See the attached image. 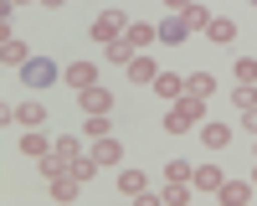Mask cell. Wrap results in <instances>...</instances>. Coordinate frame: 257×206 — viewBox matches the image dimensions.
Returning a JSON list of instances; mask_svg holds the SVG:
<instances>
[{
    "instance_id": "7a4b0ae2",
    "label": "cell",
    "mask_w": 257,
    "mask_h": 206,
    "mask_svg": "<svg viewBox=\"0 0 257 206\" xmlns=\"http://www.w3.org/2000/svg\"><path fill=\"white\" fill-rule=\"evenodd\" d=\"M123 31H128V16H123V11H103L93 26H88V36H93V41H103V47H108V41H118Z\"/></svg>"
},
{
    "instance_id": "30bf717a",
    "label": "cell",
    "mask_w": 257,
    "mask_h": 206,
    "mask_svg": "<svg viewBox=\"0 0 257 206\" xmlns=\"http://www.w3.org/2000/svg\"><path fill=\"white\" fill-rule=\"evenodd\" d=\"M160 77V67H155V62H149L144 52H134V57H128V82H155Z\"/></svg>"
},
{
    "instance_id": "603a6c76",
    "label": "cell",
    "mask_w": 257,
    "mask_h": 206,
    "mask_svg": "<svg viewBox=\"0 0 257 206\" xmlns=\"http://www.w3.org/2000/svg\"><path fill=\"white\" fill-rule=\"evenodd\" d=\"M52 155H57V160H67V165H72V160H82V144H77L72 134H67V139H52Z\"/></svg>"
},
{
    "instance_id": "f1b7e54d",
    "label": "cell",
    "mask_w": 257,
    "mask_h": 206,
    "mask_svg": "<svg viewBox=\"0 0 257 206\" xmlns=\"http://www.w3.org/2000/svg\"><path fill=\"white\" fill-rule=\"evenodd\" d=\"M242 124H247V134L257 139V109H247V114H242Z\"/></svg>"
},
{
    "instance_id": "9c48e42d",
    "label": "cell",
    "mask_w": 257,
    "mask_h": 206,
    "mask_svg": "<svg viewBox=\"0 0 257 206\" xmlns=\"http://www.w3.org/2000/svg\"><path fill=\"white\" fill-rule=\"evenodd\" d=\"M155 31H160V41H165V47H180V41L190 36V26H185V21H180V16H170V21H160V26H155Z\"/></svg>"
},
{
    "instance_id": "d6a6232c",
    "label": "cell",
    "mask_w": 257,
    "mask_h": 206,
    "mask_svg": "<svg viewBox=\"0 0 257 206\" xmlns=\"http://www.w3.org/2000/svg\"><path fill=\"white\" fill-rule=\"evenodd\" d=\"M11 6H21V0H11Z\"/></svg>"
},
{
    "instance_id": "cb8c5ba5",
    "label": "cell",
    "mask_w": 257,
    "mask_h": 206,
    "mask_svg": "<svg viewBox=\"0 0 257 206\" xmlns=\"http://www.w3.org/2000/svg\"><path fill=\"white\" fill-rule=\"evenodd\" d=\"M128 57H134V41H128V36L108 41V62H118V67H128Z\"/></svg>"
},
{
    "instance_id": "f546056e",
    "label": "cell",
    "mask_w": 257,
    "mask_h": 206,
    "mask_svg": "<svg viewBox=\"0 0 257 206\" xmlns=\"http://www.w3.org/2000/svg\"><path fill=\"white\" fill-rule=\"evenodd\" d=\"M185 6H196V0H165V11H170V16H180Z\"/></svg>"
},
{
    "instance_id": "5bb4252c",
    "label": "cell",
    "mask_w": 257,
    "mask_h": 206,
    "mask_svg": "<svg viewBox=\"0 0 257 206\" xmlns=\"http://www.w3.org/2000/svg\"><path fill=\"white\" fill-rule=\"evenodd\" d=\"M93 160L98 165H118L123 160V144L118 139H93Z\"/></svg>"
},
{
    "instance_id": "ac0fdd59",
    "label": "cell",
    "mask_w": 257,
    "mask_h": 206,
    "mask_svg": "<svg viewBox=\"0 0 257 206\" xmlns=\"http://www.w3.org/2000/svg\"><path fill=\"white\" fill-rule=\"evenodd\" d=\"M185 93L211 98V93H216V77H211V72H190V77H185Z\"/></svg>"
},
{
    "instance_id": "ba28073f",
    "label": "cell",
    "mask_w": 257,
    "mask_h": 206,
    "mask_svg": "<svg viewBox=\"0 0 257 206\" xmlns=\"http://www.w3.org/2000/svg\"><path fill=\"white\" fill-rule=\"evenodd\" d=\"M123 36L134 41V52H144V47H155V41H160V31L149 26V21H128V31H123Z\"/></svg>"
},
{
    "instance_id": "d6986e66",
    "label": "cell",
    "mask_w": 257,
    "mask_h": 206,
    "mask_svg": "<svg viewBox=\"0 0 257 206\" xmlns=\"http://www.w3.org/2000/svg\"><path fill=\"white\" fill-rule=\"evenodd\" d=\"M180 21H185L190 31H206V26H211V11H206L201 0H196V6H185V11H180Z\"/></svg>"
},
{
    "instance_id": "4316f807",
    "label": "cell",
    "mask_w": 257,
    "mask_h": 206,
    "mask_svg": "<svg viewBox=\"0 0 257 206\" xmlns=\"http://www.w3.org/2000/svg\"><path fill=\"white\" fill-rule=\"evenodd\" d=\"M72 175H77L82 185H88V180L98 175V160H93V155H82V160H72Z\"/></svg>"
},
{
    "instance_id": "5b68a950",
    "label": "cell",
    "mask_w": 257,
    "mask_h": 206,
    "mask_svg": "<svg viewBox=\"0 0 257 206\" xmlns=\"http://www.w3.org/2000/svg\"><path fill=\"white\" fill-rule=\"evenodd\" d=\"M77 109H82V114H108L113 98H108V88H82V93H77Z\"/></svg>"
},
{
    "instance_id": "e0dca14e",
    "label": "cell",
    "mask_w": 257,
    "mask_h": 206,
    "mask_svg": "<svg viewBox=\"0 0 257 206\" xmlns=\"http://www.w3.org/2000/svg\"><path fill=\"white\" fill-rule=\"evenodd\" d=\"M118 191H123V196H144V191H149V180H144V170H139V165L118 175Z\"/></svg>"
},
{
    "instance_id": "8992f818",
    "label": "cell",
    "mask_w": 257,
    "mask_h": 206,
    "mask_svg": "<svg viewBox=\"0 0 257 206\" xmlns=\"http://www.w3.org/2000/svg\"><path fill=\"white\" fill-rule=\"evenodd\" d=\"M47 185H52V196H57V201H77V196H82V180H77L72 170H62V175H52Z\"/></svg>"
},
{
    "instance_id": "7402d4cb",
    "label": "cell",
    "mask_w": 257,
    "mask_h": 206,
    "mask_svg": "<svg viewBox=\"0 0 257 206\" xmlns=\"http://www.w3.org/2000/svg\"><path fill=\"white\" fill-rule=\"evenodd\" d=\"M82 129H88V139H108V134H113V119H108V114H88Z\"/></svg>"
},
{
    "instance_id": "277c9868",
    "label": "cell",
    "mask_w": 257,
    "mask_h": 206,
    "mask_svg": "<svg viewBox=\"0 0 257 206\" xmlns=\"http://www.w3.org/2000/svg\"><path fill=\"white\" fill-rule=\"evenodd\" d=\"M0 62H6V67H26V62H31V47H26L21 36L0 31Z\"/></svg>"
},
{
    "instance_id": "ffe728a7",
    "label": "cell",
    "mask_w": 257,
    "mask_h": 206,
    "mask_svg": "<svg viewBox=\"0 0 257 206\" xmlns=\"http://www.w3.org/2000/svg\"><path fill=\"white\" fill-rule=\"evenodd\" d=\"M185 201H190V180H170L160 196V206H185Z\"/></svg>"
},
{
    "instance_id": "2e32d148",
    "label": "cell",
    "mask_w": 257,
    "mask_h": 206,
    "mask_svg": "<svg viewBox=\"0 0 257 206\" xmlns=\"http://www.w3.org/2000/svg\"><path fill=\"white\" fill-rule=\"evenodd\" d=\"M21 155H31V160H41V155H52V144H47V134H41V129H26V139H21Z\"/></svg>"
},
{
    "instance_id": "7c38bea8",
    "label": "cell",
    "mask_w": 257,
    "mask_h": 206,
    "mask_svg": "<svg viewBox=\"0 0 257 206\" xmlns=\"http://www.w3.org/2000/svg\"><path fill=\"white\" fill-rule=\"evenodd\" d=\"M231 36H237V21H226V16H211V26H206V41H216V47H226Z\"/></svg>"
},
{
    "instance_id": "83f0119b",
    "label": "cell",
    "mask_w": 257,
    "mask_h": 206,
    "mask_svg": "<svg viewBox=\"0 0 257 206\" xmlns=\"http://www.w3.org/2000/svg\"><path fill=\"white\" fill-rule=\"evenodd\" d=\"M231 72H237V82H257V62H252V57H237V67H231Z\"/></svg>"
},
{
    "instance_id": "836d02e7",
    "label": "cell",
    "mask_w": 257,
    "mask_h": 206,
    "mask_svg": "<svg viewBox=\"0 0 257 206\" xmlns=\"http://www.w3.org/2000/svg\"><path fill=\"white\" fill-rule=\"evenodd\" d=\"M252 6H257V0H252Z\"/></svg>"
},
{
    "instance_id": "44dd1931",
    "label": "cell",
    "mask_w": 257,
    "mask_h": 206,
    "mask_svg": "<svg viewBox=\"0 0 257 206\" xmlns=\"http://www.w3.org/2000/svg\"><path fill=\"white\" fill-rule=\"evenodd\" d=\"M16 124L36 129V124H47V109H41V103H21V109H16Z\"/></svg>"
},
{
    "instance_id": "9a60e30c",
    "label": "cell",
    "mask_w": 257,
    "mask_h": 206,
    "mask_svg": "<svg viewBox=\"0 0 257 206\" xmlns=\"http://www.w3.org/2000/svg\"><path fill=\"white\" fill-rule=\"evenodd\" d=\"M201 144H206V150H226V144H231V129H226V124H206V129H201Z\"/></svg>"
},
{
    "instance_id": "6da1fadb",
    "label": "cell",
    "mask_w": 257,
    "mask_h": 206,
    "mask_svg": "<svg viewBox=\"0 0 257 206\" xmlns=\"http://www.w3.org/2000/svg\"><path fill=\"white\" fill-rule=\"evenodd\" d=\"M16 72H21V82H26V88H52V82L62 77V67H57L52 57H31L26 67H16Z\"/></svg>"
},
{
    "instance_id": "1f68e13d",
    "label": "cell",
    "mask_w": 257,
    "mask_h": 206,
    "mask_svg": "<svg viewBox=\"0 0 257 206\" xmlns=\"http://www.w3.org/2000/svg\"><path fill=\"white\" fill-rule=\"evenodd\" d=\"M252 185H257V165H252Z\"/></svg>"
},
{
    "instance_id": "d4e9b609",
    "label": "cell",
    "mask_w": 257,
    "mask_h": 206,
    "mask_svg": "<svg viewBox=\"0 0 257 206\" xmlns=\"http://www.w3.org/2000/svg\"><path fill=\"white\" fill-rule=\"evenodd\" d=\"M231 103L247 114V109H257V82H237V93H231Z\"/></svg>"
},
{
    "instance_id": "4dcf8cb0",
    "label": "cell",
    "mask_w": 257,
    "mask_h": 206,
    "mask_svg": "<svg viewBox=\"0 0 257 206\" xmlns=\"http://www.w3.org/2000/svg\"><path fill=\"white\" fill-rule=\"evenodd\" d=\"M41 6H47V11H62V6H67V0H41Z\"/></svg>"
},
{
    "instance_id": "3957f363",
    "label": "cell",
    "mask_w": 257,
    "mask_h": 206,
    "mask_svg": "<svg viewBox=\"0 0 257 206\" xmlns=\"http://www.w3.org/2000/svg\"><path fill=\"white\" fill-rule=\"evenodd\" d=\"M62 82H67L72 93H82V88H98V67H93V62H67V67H62Z\"/></svg>"
},
{
    "instance_id": "52a82bcc",
    "label": "cell",
    "mask_w": 257,
    "mask_h": 206,
    "mask_svg": "<svg viewBox=\"0 0 257 206\" xmlns=\"http://www.w3.org/2000/svg\"><path fill=\"white\" fill-rule=\"evenodd\" d=\"M221 165H196V175H190V185H196V191H221Z\"/></svg>"
},
{
    "instance_id": "4fadbf2b",
    "label": "cell",
    "mask_w": 257,
    "mask_h": 206,
    "mask_svg": "<svg viewBox=\"0 0 257 206\" xmlns=\"http://www.w3.org/2000/svg\"><path fill=\"white\" fill-rule=\"evenodd\" d=\"M149 88H155V93H160V98H170V103H175V98H180V93H185V77H175V72H160V77H155V82H149Z\"/></svg>"
},
{
    "instance_id": "8fae6325",
    "label": "cell",
    "mask_w": 257,
    "mask_h": 206,
    "mask_svg": "<svg viewBox=\"0 0 257 206\" xmlns=\"http://www.w3.org/2000/svg\"><path fill=\"white\" fill-rule=\"evenodd\" d=\"M216 196H221L226 206H247V201H252V185H247V180H221Z\"/></svg>"
},
{
    "instance_id": "484cf974",
    "label": "cell",
    "mask_w": 257,
    "mask_h": 206,
    "mask_svg": "<svg viewBox=\"0 0 257 206\" xmlns=\"http://www.w3.org/2000/svg\"><path fill=\"white\" fill-rule=\"evenodd\" d=\"M190 175H196V165H190V160H170V165H165V180H190Z\"/></svg>"
}]
</instances>
